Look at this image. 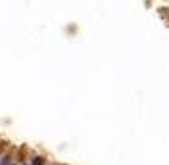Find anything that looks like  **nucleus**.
Returning <instances> with one entry per match:
<instances>
[{
    "label": "nucleus",
    "instance_id": "obj_1",
    "mask_svg": "<svg viewBox=\"0 0 169 165\" xmlns=\"http://www.w3.org/2000/svg\"><path fill=\"white\" fill-rule=\"evenodd\" d=\"M33 165H42V158H35L33 159Z\"/></svg>",
    "mask_w": 169,
    "mask_h": 165
}]
</instances>
